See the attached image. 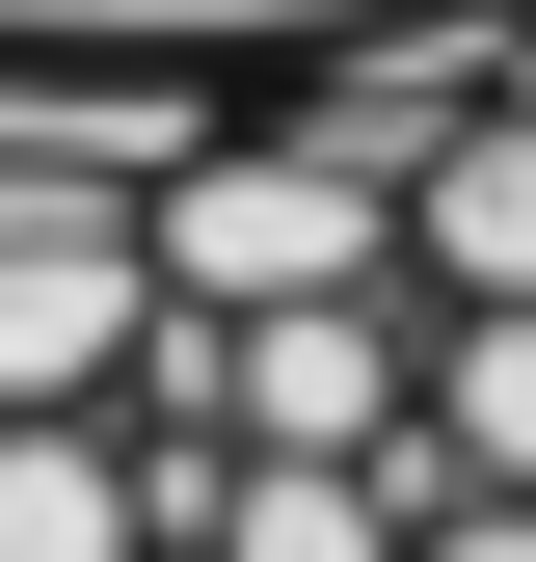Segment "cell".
Wrapping results in <instances>:
<instances>
[{"instance_id":"1","label":"cell","mask_w":536,"mask_h":562,"mask_svg":"<svg viewBox=\"0 0 536 562\" xmlns=\"http://www.w3.org/2000/svg\"><path fill=\"white\" fill-rule=\"evenodd\" d=\"M510 81H536V27H510Z\"/></svg>"}]
</instances>
